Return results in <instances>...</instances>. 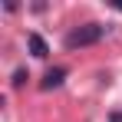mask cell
I'll use <instances>...</instances> for the list:
<instances>
[{"instance_id":"obj_6","label":"cell","mask_w":122,"mask_h":122,"mask_svg":"<svg viewBox=\"0 0 122 122\" xmlns=\"http://www.w3.org/2000/svg\"><path fill=\"white\" fill-rule=\"evenodd\" d=\"M112 7H116V10H119V13H122V3H112Z\"/></svg>"},{"instance_id":"obj_1","label":"cell","mask_w":122,"mask_h":122,"mask_svg":"<svg viewBox=\"0 0 122 122\" xmlns=\"http://www.w3.org/2000/svg\"><path fill=\"white\" fill-rule=\"evenodd\" d=\"M106 33H109V26H102V23H82V26H76V30H69L63 43H66V50H79V46L99 43Z\"/></svg>"},{"instance_id":"obj_4","label":"cell","mask_w":122,"mask_h":122,"mask_svg":"<svg viewBox=\"0 0 122 122\" xmlns=\"http://www.w3.org/2000/svg\"><path fill=\"white\" fill-rule=\"evenodd\" d=\"M26 79H30V69H26V66H17V69H13V79H10V82H13V89H20Z\"/></svg>"},{"instance_id":"obj_2","label":"cell","mask_w":122,"mask_h":122,"mask_svg":"<svg viewBox=\"0 0 122 122\" xmlns=\"http://www.w3.org/2000/svg\"><path fill=\"white\" fill-rule=\"evenodd\" d=\"M69 76V69L66 66H53V69H46V76H43L40 89H56V86H63V79Z\"/></svg>"},{"instance_id":"obj_3","label":"cell","mask_w":122,"mask_h":122,"mask_svg":"<svg viewBox=\"0 0 122 122\" xmlns=\"http://www.w3.org/2000/svg\"><path fill=\"white\" fill-rule=\"evenodd\" d=\"M26 43H30V53H33L36 60H46V56H50V46H46V40H43L40 33H30Z\"/></svg>"},{"instance_id":"obj_5","label":"cell","mask_w":122,"mask_h":122,"mask_svg":"<svg viewBox=\"0 0 122 122\" xmlns=\"http://www.w3.org/2000/svg\"><path fill=\"white\" fill-rule=\"evenodd\" d=\"M109 122H122V112H119V109H112V112H109Z\"/></svg>"}]
</instances>
